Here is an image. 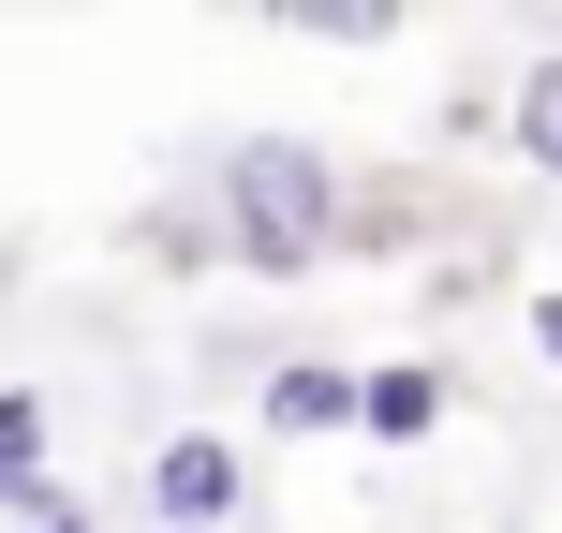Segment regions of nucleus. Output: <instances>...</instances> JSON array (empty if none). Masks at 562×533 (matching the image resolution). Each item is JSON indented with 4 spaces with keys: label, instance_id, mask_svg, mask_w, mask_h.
<instances>
[{
    "label": "nucleus",
    "instance_id": "f257e3e1",
    "mask_svg": "<svg viewBox=\"0 0 562 533\" xmlns=\"http://www.w3.org/2000/svg\"><path fill=\"white\" fill-rule=\"evenodd\" d=\"M223 193H237V253H252V267H311V253H326V223H340L326 148H237Z\"/></svg>",
    "mask_w": 562,
    "mask_h": 533
},
{
    "label": "nucleus",
    "instance_id": "f03ea898",
    "mask_svg": "<svg viewBox=\"0 0 562 533\" xmlns=\"http://www.w3.org/2000/svg\"><path fill=\"white\" fill-rule=\"evenodd\" d=\"M148 504H164V519H223L237 504V459L223 445H164V459H148Z\"/></svg>",
    "mask_w": 562,
    "mask_h": 533
},
{
    "label": "nucleus",
    "instance_id": "7ed1b4c3",
    "mask_svg": "<svg viewBox=\"0 0 562 533\" xmlns=\"http://www.w3.org/2000/svg\"><path fill=\"white\" fill-rule=\"evenodd\" d=\"M356 415L385 430V445H415V430L445 415V386H429V370H370V386H356Z\"/></svg>",
    "mask_w": 562,
    "mask_h": 533
},
{
    "label": "nucleus",
    "instance_id": "20e7f679",
    "mask_svg": "<svg viewBox=\"0 0 562 533\" xmlns=\"http://www.w3.org/2000/svg\"><path fill=\"white\" fill-rule=\"evenodd\" d=\"M0 489H15V504L45 489V400L30 386H0Z\"/></svg>",
    "mask_w": 562,
    "mask_h": 533
},
{
    "label": "nucleus",
    "instance_id": "39448f33",
    "mask_svg": "<svg viewBox=\"0 0 562 533\" xmlns=\"http://www.w3.org/2000/svg\"><path fill=\"white\" fill-rule=\"evenodd\" d=\"M518 164L562 178V59H533V75H518Z\"/></svg>",
    "mask_w": 562,
    "mask_h": 533
},
{
    "label": "nucleus",
    "instance_id": "423d86ee",
    "mask_svg": "<svg viewBox=\"0 0 562 533\" xmlns=\"http://www.w3.org/2000/svg\"><path fill=\"white\" fill-rule=\"evenodd\" d=\"M267 415H281V430H340V415H356V386H340V370H281Z\"/></svg>",
    "mask_w": 562,
    "mask_h": 533
},
{
    "label": "nucleus",
    "instance_id": "0eeeda50",
    "mask_svg": "<svg viewBox=\"0 0 562 533\" xmlns=\"http://www.w3.org/2000/svg\"><path fill=\"white\" fill-rule=\"evenodd\" d=\"M281 30H326V45H385V15H370V0H296Z\"/></svg>",
    "mask_w": 562,
    "mask_h": 533
},
{
    "label": "nucleus",
    "instance_id": "6e6552de",
    "mask_svg": "<svg viewBox=\"0 0 562 533\" xmlns=\"http://www.w3.org/2000/svg\"><path fill=\"white\" fill-rule=\"evenodd\" d=\"M15 533H89V504H75V489H30V504H15Z\"/></svg>",
    "mask_w": 562,
    "mask_h": 533
}]
</instances>
